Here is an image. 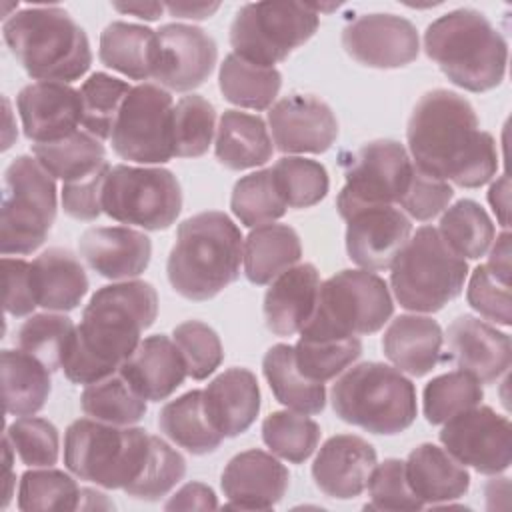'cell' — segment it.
<instances>
[{
  "label": "cell",
  "instance_id": "9",
  "mask_svg": "<svg viewBox=\"0 0 512 512\" xmlns=\"http://www.w3.org/2000/svg\"><path fill=\"white\" fill-rule=\"evenodd\" d=\"M394 304L386 282L370 270H342L320 284L316 308L302 338H352L378 332Z\"/></svg>",
  "mask_w": 512,
  "mask_h": 512
},
{
  "label": "cell",
  "instance_id": "33",
  "mask_svg": "<svg viewBox=\"0 0 512 512\" xmlns=\"http://www.w3.org/2000/svg\"><path fill=\"white\" fill-rule=\"evenodd\" d=\"M98 58L132 80L152 78L158 58V36L140 24L110 22L100 34Z\"/></svg>",
  "mask_w": 512,
  "mask_h": 512
},
{
  "label": "cell",
  "instance_id": "32",
  "mask_svg": "<svg viewBox=\"0 0 512 512\" xmlns=\"http://www.w3.org/2000/svg\"><path fill=\"white\" fill-rule=\"evenodd\" d=\"M302 256L298 232L288 224H262L244 240V274L252 284H270Z\"/></svg>",
  "mask_w": 512,
  "mask_h": 512
},
{
  "label": "cell",
  "instance_id": "59",
  "mask_svg": "<svg viewBox=\"0 0 512 512\" xmlns=\"http://www.w3.org/2000/svg\"><path fill=\"white\" fill-rule=\"evenodd\" d=\"M488 270L502 282L510 284V234L504 230L490 248Z\"/></svg>",
  "mask_w": 512,
  "mask_h": 512
},
{
  "label": "cell",
  "instance_id": "5",
  "mask_svg": "<svg viewBox=\"0 0 512 512\" xmlns=\"http://www.w3.org/2000/svg\"><path fill=\"white\" fill-rule=\"evenodd\" d=\"M424 50L452 84L468 92H488L506 76L508 44L490 20L472 8L452 10L428 24Z\"/></svg>",
  "mask_w": 512,
  "mask_h": 512
},
{
  "label": "cell",
  "instance_id": "45",
  "mask_svg": "<svg viewBox=\"0 0 512 512\" xmlns=\"http://www.w3.org/2000/svg\"><path fill=\"white\" fill-rule=\"evenodd\" d=\"M362 354V342L352 338H302L294 346L298 370L314 382H328L342 374Z\"/></svg>",
  "mask_w": 512,
  "mask_h": 512
},
{
  "label": "cell",
  "instance_id": "37",
  "mask_svg": "<svg viewBox=\"0 0 512 512\" xmlns=\"http://www.w3.org/2000/svg\"><path fill=\"white\" fill-rule=\"evenodd\" d=\"M218 86L230 104L250 110H266L280 92L282 74L276 68L252 64L232 52L220 64Z\"/></svg>",
  "mask_w": 512,
  "mask_h": 512
},
{
  "label": "cell",
  "instance_id": "30",
  "mask_svg": "<svg viewBox=\"0 0 512 512\" xmlns=\"http://www.w3.org/2000/svg\"><path fill=\"white\" fill-rule=\"evenodd\" d=\"M32 284L38 306L48 312L74 310L88 292L86 270L66 248H48L34 258Z\"/></svg>",
  "mask_w": 512,
  "mask_h": 512
},
{
  "label": "cell",
  "instance_id": "60",
  "mask_svg": "<svg viewBox=\"0 0 512 512\" xmlns=\"http://www.w3.org/2000/svg\"><path fill=\"white\" fill-rule=\"evenodd\" d=\"M488 202L500 222V226L504 230H508L510 220H508V212H510V180L508 176H500L488 190Z\"/></svg>",
  "mask_w": 512,
  "mask_h": 512
},
{
  "label": "cell",
  "instance_id": "57",
  "mask_svg": "<svg viewBox=\"0 0 512 512\" xmlns=\"http://www.w3.org/2000/svg\"><path fill=\"white\" fill-rule=\"evenodd\" d=\"M4 268V310L14 316L22 318L34 312L38 306L34 284H32V262L20 258H2Z\"/></svg>",
  "mask_w": 512,
  "mask_h": 512
},
{
  "label": "cell",
  "instance_id": "10",
  "mask_svg": "<svg viewBox=\"0 0 512 512\" xmlns=\"http://www.w3.org/2000/svg\"><path fill=\"white\" fill-rule=\"evenodd\" d=\"M56 218V182L32 156H16L4 172L0 250L30 254L38 250Z\"/></svg>",
  "mask_w": 512,
  "mask_h": 512
},
{
  "label": "cell",
  "instance_id": "3",
  "mask_svg": "<svg viewBox=\"0 0 512 512\" xmlns=\"http://www.w3.org/2000/svg\"><path fill=\"white\" fill-rule=\"evenodd\" d=\"M244 240L232 218L208 210L186 218L176 230L166 272L184 298L202 302L238 280Z\"/></svg>",
  "mask_w": 512,
  "mask_h": 512
},
{
  "label": "cell",
  "instance_id": "41",
  "mask_svg": "<svg viewBox=\"0 0 512 512\" xmlns=\"http://www.w3.org/2000/svg\"><path fill=\"white\" fill-rule=\"evenodd\" d=\"M76 326L66 314H32L16 332V344L26 354L42 362L50 372L62 368L72 344Z\"/></svg>",
  "mask_w": 512,
  "mask_h": 512
},
{
  "label": "cell",
  "instance_id": "22",
  "mask_svg": "<svg viewBox=\"0 0 512 512\" xmlns=\"http://www.w3.org/2000/svg\"><path fill=\"white\" fill-rule=\"evenodd\" d=\"M446 340L450 360L480 384L496 382L510 368V336L476 316H458L448 326Z\"/></svg>",
  "mask_w": 512,
  "mask_h": 512
},
{
  "label": "cell",
  "instance_id": "35",
  "mask_svg": "<svg viewBox=\"0 0 512 512\" xmlns=\"http://www.w3.org/2000/svg\"><path fill=\"white\" fill-rule=\"evenodd\" d=\"M52 390L50 370L24 350H2V396L10 416H32Z\"/></svg>",
  "mask_w": 512,
  "mask_h": 512
},
{
  "label": "cell",
  "instance_id": "6",
  "mask_svg": "<svg viewBox=\"0 0 512 512\" xmlns=\"http://www.w3.org/2000/svg\"><path fill=\"white\" fill-rule=\"evenodd\" d=\"M336 416L372 434H400L416 420V388L398 370L362 362L346 370L330 390Z\"/></svg>",
  "mask_w": 512,
  "mask_h": 512
},
{
  "label": "cell",
  "instance_id": "34",
  "mask_svg": "<svg viewBox=\"0 0 512 512\" xmlns=\"http://www.w3.org/2000/svg\"><path fill=\"white\" fill-rule=\"evenodd\" d=\"M158 428L168 440L194 456L214 452L224 438L208 418L204 390H190L164 404L158 414Z\"/></svg>",
  "mask_w": 512,
  "mask_h": 512
},
{
  "label": "cell",
  "instance_id": "42",
  "mask_svg": "<svg viewBox=\"0 0 512 512\" xmlns=\"http://www.w3.org/2000/svg\"><path fill=\"white\" fill-rule=\"evenodd\" d=\"M230 208L246 228H258L282 218L288 204L278 190L272 170L266 168L242 176L234 184Z\"/></svg>",
  "mask_w": 512,
  "mask_h": 512
},
{
  "label": "cell",
  "instance_id": "39",
  "mask_svg": "<svg viewBox=\"0 0 512 512\" xmlns=\"http://www.w3.org/2000/svg\"><path fill=\"white\" fill-rule=\"evenodd\" d=\"M438 234L458 256L476 260L490 250L496 230L486 210L478 202L464 198L446 208Z\"/></svg>",
  "mask_w": 512,
  "mask_h": 512
},
{
  "label": "cell",
  "instance_id": "27",
  "mask_svg": "<svg viewBox=\"0 0 512 512\" xmlns=\"http://www.w3.org/2000/svg\"><path fill=\"white\" fill-rule=\"evenodd\" d=\"M208 418L224 438L246 432L260 412V388L248 368H228L204 390Z\"/></svg>",
  "mask_w": 512,
  "mask_h": 512
},
{
  "label": "cell",
  "instance_id": "15",
  "mask_svg": "<svg viewBox=\"0 0 512 512\" xmlns=\"http://www.w3.org/2000/svg\"><path fill=\"white\" fill-rule=\"evenodd\" d=\"M440 442L462 466L480 474H500L512 462L510 420L490 406L476 404L444 422Z\"/></svg>",
  "mask_w": 512,
  "mask_h": 512
},
{
  "label": "cell",
  "instance_id": "16",
  "mask_svg": "<svg viewBox=\"0 0 512 512\" xmlns=\"http://www.w3.org/2000/svg\"><path fill=\"white\" fill-rule=\"evenodd\" d=\"M156 36L158 58L152 78L158 86L188 92L208 80L218 60V46L208 32L190 24H164Z\"/></svg>",
  "mask_w": 512,
  "mask_h": 512
},
{
  "label": "cell",
  "instance_id": "50",
  "mask_svg": "<svg viewBox=\"0 0 512 512\" xmlns=\"http://www.w3.org/2000/svg\"><path fill=\"white\" fill-rule=\"evenodd\" d=\"M186 474V460L184 456L166 444L162 438L152 436L150 456L148 462L138 476L124 492L138 500H160L166 496Z\"/></svg>",
  "mask_w": 512,
  "mask_h": 512
},
{
  "label": "cell",
  "instance_id": "26",
  "mask_svg": "<svg viewBox=\"0 0 512 512\" xmlns=\"http://www.w3.org/2000/svg\"><path fill=\"white\" fill-rule=\"evenodd\" d=\"M120 372L144 400L152 402L172 396L188 376L182 352L164 334L140 340L132 356L120 366Z\"/></svg>",
  "mask_w": 512,
  "mask_h": 512
},
{
  "label": "cell",
  "instance_id": "49",
  "mask_svg": "<svg viewBox=\"0 0 512 512\" xmlns=\"http://www.w3.org/2000/svg\"><path fill=\"white\" fill-rule=\"evenodd\" d=\"M270 170L288 208H310L328 194V172L316 160L284 156Z\"/></svg>",
  "mask_w": 512,
  "mask_h": 512
},
{
  "label": "cell",
  "instance_id": "58",
  "mask_svg": "<svg viewBox=\"0 0 512 512\" xmlns=\"http://www.w3.org/2000/svg\"><path fill=\"white\" fill-rule=\"evenodd\" d=\"M166 510H208L218 508V500L210 486L202 482L184 484L164 506Z\"/></svg>",
  "mask_w": 512,
  "mask_h": 512
},
{
  "label": "cell",
  "instance_id": "13",
  "mask_svg": "<svg viewBox=\"0 0 512 512\" xmlns=\"http://www.w3.org/2000/svg\"><path fill=\"white\" fill-rule=\"evenodd\" d=\"M174 102L158 84L132 86L110 134L112 150L136 164H164L174 156Z\"/></svg>",
  "mask_w": 512,
  "mask_h": 512
},
{
  "label": "cell",
  "instance_id": "12",
  "mask_svg": "<svg viewBox=\"0 0 512 512\" xmlns=\"http://www.w3.org/2000/svg\"><path fill=\"white\" fill-rule=\"evenodd\" d=\"M102 210L128 226L166 230L182 210L180 182L166 168L112 166L104 182Z\"/></svg>",
  "mask_w": 512,
  "mask_h": 512
},
{
  "label": "cell",
  "instance_id": "25",
  "mask_svg": "<svg viewBox=\"0 0 512 512\" xmlns=\"http://www.w3.org/2000/svg\"><path fill=\"white\" fill-rule=\"evenodd\" d=\"M320 284V272L310 262L296 264L274 278L264 296L266 328L276 336L300 332L316 308Z\"/></svg>",
  "mask_w": 512,
  "mask_h": 512
},
{
  "label": "cell",
  "instance_id": "46",
  "mask_svg": "<svg viewBox=\"0 0 512 512\" xmlns=\"http://www.w3.org/2000/svg\"><path fill=\"white\" fill-rule=\"evenodd\" d=\"M216 130L214 106L198 94L182 96L172 114V146L178 158H198L206 154Z\"/></svg>",
  "mask_w": 512,
  "mask_h": 512
},
{
  "label": "cell",
  "instance_id": "47",
  "mask_svg": "<svg viewBox=\"0 0 512 512\" xmlns=\"http://www.w3.org/2000/svg\"><path fill=\"white\" fill-rule=\"evenodd\" d=\"M82 488L76 480L52 466L28 470L18 486V508L32 510H78Z\"/></svg>",
  "mask_w": 512,
  "mask_h": 512
},
{
  "label": "cell",
  "instance_id": "2",
  "mask_svg": "<svg viewBox=\"0 0 512 512\" xmlns=\"http://www.w3.org/2000/svg\"><path fill=\"white\" fill-rule=\"evenodd\" d=\"M156 314L158 294L150 282L124 280L96 290L82 310L62 364L66 378L88 386L118 372Z\"/></svg>",
  "mask_w": 512,
  "mask_h": 512
},
{
  "label": "cell",
  "instance_id": "40",
  "mask_svg": "<svg viewBox=\"0 0 512 512\" xmlns=\"http://www.w3.org/2000/svg\"><path fill=\"white\" fill-rule=\"evenodd\" d=\"M32 154L46 172L62 182L88 174L106 160L102 140L86 130H76L74 134L56 142L32 144Z\"/></svg>",
  "mask_w": 512,
  "mask_h": 512
},
{
  "label": "cell",
  "instance_id": "31",
  "mask_svg": "<svg viewBox=\"0 0 512 512\" xmlns=\"http://www.w3.org/2000/svg\"><path fill=\"white\" fill-rule=\"evenodd\" d=\"M216 158L228 170H248L266 164L274 146L264 120L240 110H224L216 128Z\"/></svg>",
  "mask_w": 512,
  "mask_h": 512
},
{
  "label": "cell",
  "instance_id": "48",
  "mask_svg": "<svg viewBox=\"0 0 512 512\" xmlns=\"http://www.w3.org/2000/svg\"><path fill=\"white\" fill-rule=\"evenodd\" d=\"M482 384L464 370L446 372L432 378L422 394L424 416L430 424H444L456 414L480 404Z\"/></svg>",
  "mask_w": 512,
  "mask_h": 512
},
{
  "label": "cell",
  "instance_id": "53",
  "mask_svg": "<svg viewBox=\"0 0 512 512\" xmlns=\"http://www.w3.org/2000/svg\"><path fill=\"white\" fill-rule=\"evenodd\" d=\"M370 504L366 508L376 510H420L424 504L414 496L404 462L398 458H388L382 464H376L368 478Z\"/></svg>",
  "mask_w": 512,
  "mask_h": 512
},
{
  "label": "cell",
  "instance_id": "54",
  "mask_svg": "<svg viewBox=\"0 0 512 512\" xmlns=\"http://www.w3.org/2000/svg\"><path fill=\"white\" fill-rule=\"evenodd\" d=\"M452 196H454V190L448 182L422 172L414 164L412 176L408 180V186L402 198L398 200V206L414 220L426 222L438 216L442 210H446Z\"/></svg>",
  "mask_w": 512,
  "mask_h": 512
},
{
  "label": "cell",
  "instance_id": "55",
  "mask_svg": "<svg viewBox=\"0 0 512 512\" xmlns=\"http://www.w3.org/2000/svg\"><path fill=\"white\" fill-rule=\"evenodd\" d=\"M468 304L486 320H492L500 326L512 324L510 314V284L498 280L486 264H480L468 282L466 290Z\"/></svg>",
  "mask_w": 512,
  "mask_h": 512
},
{
  "label": "cell",
  "instance_id": "18",
  "mask_svg": "<svg viewBox=\"0 0 512 512\" xmlns=\"http://www.w3.org/2000/svg\"><path fill=\"white\" fill-rule=\"evenodd\" d=\"M272 140L280 152L322 154L338 136L332 108L310 94H290L268 112Z\"/></svg>",
  "mask_w": 512,
  "mask_h": 512
},
{
  "label": "cell",
  "instance_id": "61",
  "mask_svg": "<svg viewBox=\"0 0 512 512\" xmlns=\"http://www.w3.org/2000/svg\"><path fill=\"white\" fill-rule=\"evenodd\" d=\"M220 8L218 2H166L164 10H168L174 18H188V20H204L210 18Z\"/></svg>",
  "mask_w": 512,
  "mask_h": 512
},
{
  "label": "cell",
  "instance_id": "44",
  "mask_svg": "<svg viewBox=\"0 0 512 512\" xmlns=\"http://www.w3.org/2000/svg\"><path fill=\"white\" fill-rule=\"evenodd\" d=\"M132 86L106 72H94L80 88L82 96V126L98 140L112 134L120 108Z\"/></svg>",
  "mask_w": 512,
  "mask_h": 512
},
{
  "label": "cell",
  "instance_id": "4",
  "mask_svg": "<svg viewBox=\"0 0 512 512\" xmlns=\"http://www.w3.org/2000/svg\"><path fill=\"white\" fill-rule=\"evenodd\" d=\"M2 36L26 74L38 82H74L92 64L86 32L58 6H32L4 20Z\"/></svg>",
  "mask_w": 512,
  "mask_h": 512
},
{
  "label": "cell",
  "instance_id": "29",
  "mask_svg": "<svg viewBox=\"0 0 512 512\" xmlns=\"http://www.w3.org/2000/svg\"><path fill=\"white\" fill-rule=\"evenodd\" d=\"M406 478L422 504H442L462 498L470 488V474L450 452L424 442L416 446L406 462Z\"/></svg>",
  "mask_w": 512,
  "mask_h": 512
},
{
  "label": "cell",
  "instance_id": "20",
  "mask_svg": "<svg viewBox=\"0 0 512 512\" xmlns=\"http://www.w3.org/2000/svg\"><path fill=\"white\" fill-rule=\"evenodd\" d=\"M16 106L24 134L34 144L62 140L82 124L80 90L64 82L26 84L16 96Z\"/></svg>",
  "mask_w": 512,
  "mask_h": 512
},
{
  "label": "cell",
  "instance_id": "7",
  "mask_svg": "<svg viewBox=\"0 0 512 512\" xmlns=\"http://www.w3.org/2000/svg\"><path fill=\"white\" fill-rule=\"evenodd\" d=\"M150 446L152 434L142 428L78 418L64 432V464L80 480L124 490L142 474Z\"/></svg>",
  "mask_w": 512,
  "mask_h": 512
},
{
  "label": "cell",
  "instance_id": "52",
  "mask_svg": "<svg viewBox=\"0 0 512 512\" xmlns=\"http://www.w3.org/2000/svg\"><path fill=\"white\" fill-rule=\"evenodd\" d=\"M172 338L182 352L188 376L194 380L208 378L224 360L220 336L200 320H186L178 324Z\"/></svg>",
  "mask_w": 512,
  "mask_h": 512
},
{
  "label": "cell",
  "instance_id": "51",
  "mask_svg": "<svg viewBox=\"0 0 512 512\" xmlns=\"http://www.w3.org/2000/svg\"><path fill=\"white\" fill-rule=\"evenodd\" d=\"M4 438L26 466L46 468L58 460L60 436L56 426L44 418L22 416L6 426Z\"/></svg>",
  "mask_w": 512,
  "mask_h": 512
},
{
  "label": "cell",
  "instance_id": "14",
  "mask_svg": "<svg viewBox=\"0 0 512 512\" xmlns=\"http://www.w3.org/2000/svg\"><path fill=\"white\" fill-rule=\"evenodd\" d=\"M412 158L396 140H374L356 150L346 164V184L336 208L348 220L364 208L394 206L412 176Z\"/></svg>",
  "mask_w": 512,
  "mask_h": 512
},
{
  "label": "cell",
  "instance_id": "11",
  "mask_svg": "<svg viewBox=\"0 0 512 512\" xmlns=\"http://www.w3.org/2000/svg\"><path fill=\"white\" fill-rule=\"evenodd\" d=\"M318 12L304 2L244 4L230 24L234 54L266 68L288 58L318 30Z\"/></svg>",
  "mask_w": 512,
  "mask_h": 512
},
{
  "label": "cell",
  "instance_id": "8",
  "mask_svg": "<svg viewBox=\"0 0 512 512\" xmlns=\"http://www.w3.org/2000/svg\"><path fill=\"white\" fill-rule=\"evenodd\" d=\"M390 286L398 304L412 312H438L454 300L468 264L432 226H420L392 262Z\"/></svg>",
  "mask_w": 512,
  "mask_h": 512
},
{
  "label": "cell",
  "instance_id": "28",
  "mask_svg": "<svg viewBox=\"0 0 512 512\" xmlns=\"http://www.w3.org/2000/svg\"><path fill=\"white\" fill-rule=\"evenodd\" d=\"M444 334L440 324L430 316L402 314L396 316L382 336L384 356L410 376H424L436 368L442 356Z\"/></svg>",
  "mask_w": 512,
  "mask_h": 512
},
{
  "label": "cell",
  "instance_id": "38",
  "mask_svg": "<svg viewBox=\"0 0 512 512\" xmlns=\"http://www.w3.org/2000/svg\"><path fill=\"white\" fill-rule=\"evenodd\" d=\"M80 408L94 420L130 426L144 418L146 400L118 370L94 384H88L80 396Z\"/></svg>",
  "mask_w": 512,
  "mask_h": 512
},
{
  "label": "cell",
  "instance_id": "24",
  "mask_svg": "<svg viewBox=\"0 0 512 512\" xmlns=\"http://www.w3.org/2000/svg\"><path fill=\"white\" fill-rule=\"evenodd\" d=\"M78 252L100 276L130 280L148 268L152 242L144 232L130 226H98L80 236Z\"/></svg>",
  "mask_w": 512,
  "mask_h": 512
},
{
  "label": "cell",
  "instance_id": "56",
  "mask_svg": "<svg viewBox=\"0 0 512 512\" xmlns=\"http://www.w3.org/2000/svg\"><path fill=\"white\" fill-rule=\"evenodd\" d=\"M110 172V164L104 160L100 166L62 184V208L70 218L96 220L102 210L104 182Z\"/></svg>",
  "mask_w": 512,
  "mask_h": 512
},
{
  "label": "cell",
  "instance_id": "17",
  "mask_svg": "<svg viewBox=\"0 0 512 512\" xmlns=\"http://www.w3.org/2000/svg\"><path fill=\"white\" fill-rule=\"evenodd\" d=\"M344 50L370 68H402L416 60L420 40L416 26L396 14H364L342 30Z\"/></svg>",
  "mask_w": 512,
  "mask_h": 512
},
{
  "label": "cell",
  "instance_id": "64",
  "mask_svg": "<svg viewBox=\"0 0 512 512\" xmlns=\"http://www.w3.org/2000/svg\"><path fill=\"white\" fill-rule=\"evenodd\" d=\"M92 510V508H114V504L110 500H106V494L92 490V488H82L80 494V510Z\"/></svg>",
  "mask_w": 512,
  "mask_h": 512
},
{
  "label": "cell",
  "instance_id": "43",
  "mask_svg": "<svg viewBox=\"0 0 512 512\" xmlns=\"http://www.w3.org/2000/svg\"><path fill=\"white\" fill-rule=\"evenodd\" d=\"M320 426L308 418V414L278 410L264 418L262 422V440L270 452L290 464H302L308 460L318 442Z\"/></svg>",
  "mask_w": 512,
  "mask_h": 512
},
{
  "label": "cell",
  "instance_id": "19",
  "mask_svg": "<svg viewBox=\"0 0 512 512\" xmlns=\"http://www.w3.org/2000/svg\"><path fill=\"white\" fill-rule=\"evenodd\" d=\"M346 222L348 258L370 272L390 268L412 234L408 216L394 206L364 208Z\"/></svg>",
  "mask_w": 512,
  "mask_h": 512
},
{
  "label": "cell",
  "instance_id": "1",
  "mask_svg": "<svg viewBox=\"0 0 512 512\" xmlns=\"http://www.w3.org/2000/svg\"><path fill=\"white\" fill-rule=\"evenodd\" d=\"M412 162L426 174L462 188H480L498 168L494 138L480 130L472 104L444 88L420 96L408 126Z\"/></svg>",
  "mask_w": 512,
  "mask_h": 512
},
{
  "label": "cell",
  "instance_id": "21",
  "mask_svg": "<svg viewBox=\"0 0 512 512\" xmlns=\"http://www.w3.org/2000/svg\"><path fill=\"white\" fill-rule=\"evenodd\" d=\"M290 484L288 468L264 450L236 454L224 468L220 486L228 508L270 510L286 494Z\"/></svg>",
  "mask_w": 512,
  "mask_h": 512
},
{
  "label": "cell",
  "instance_id": "36",
  "mask_svg": "<svg viewBox=\"0 0 512 512\" xmlns=\"http://www.w3.org/2000/svg\"><path fill=\"white\" fill-rule=\"evenodd\" d=\"M262 372L276 400L300 414H318L326 406L324 384L308 380L296 366L294 346L274 344L262 360Z\"/></svg>",
  "mask_w": 512,
  "mask_h": 512
},
{
  "label": "cell",
  "instance_id": "62",
  "mask_svg": "<svg viewBox=\"0 0 512 512\" xmlns=\"http://www.w3.org/2000/svg\"><path fill=\"white\" fill-rule=\"evenodd\" d=\"M114 10L122 12V14H130L142 20H158L164 12V4L162 2H114L112 4Z\"/></svg>",
  "mask_w": 512,
  "mask_h": 512
},
{
  "label": "cell",
  "instance_id": "23",
  "mask_svg": "<svg viewBox=\"0 0 512 512\" xmlns=\"http://www.w3.org/2000/svg\"><path fill=\"white\" fill-rule=\"evenodd\" d=\"M376 466L374 446L354 434L328 438L312 464L316 486L330 498L348 500L366 490L368 478Z\"/></svg>",
  "mask_w": 512,
  "mask_h": 512
},
{
  "label": "cell",
  "instance_id": "63",
  "mask_svg": "<svg viewBox=\"0 0 512 512\" xmlns=\"http://www.w3.org/2000/svg\"><path fill=\"white\" fill-rule=\"evenodd\" d=\"M2 448H4V480H6V488H4V502L2 506L6 508L10 498H12V488H14V476H12V456L16 454L12 444L4 438L2 440Z\"/></svg>",
  "mask_w": 512,
  "mask_h": 512
}]
</instances>
